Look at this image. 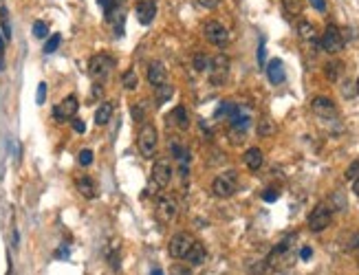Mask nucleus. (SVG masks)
Listing matches in <instances>:
<instances>
[{
	"label": "nucleus",
	"mask_w": 359,
	"mask_h": 275,
	"mask_svg": "<svg viewBox=\"0 0 359 275\" xmlns=\"http://www.w3.org/2000/svg\"><path fill=\"white\" fill-rule=\"evenodd\" d=\"M236 190H238V174H236L234 170H227V172H223V174H218L212 183V192H214V196H218V198L234 196Z\"/></svg>",
	"instance_id": "obj_1"
},
{
	"label": "nucleus",
	"mask_w": 359,
	"mask_h": 275,
	"mask_svg": "<svg viewBox=\"0 0 359 275\" xmlns=\"http://www.w3.org/2000/svg\"><path fill=\"white\" fill-rule=\"evenodd\" d=\"M115 69V60L106 53H97L89 62V73L93 79H106Z\"/></svg>",
	"instance_id": "obj_2"
},
{
	"label": "nucleus",
	"mask_w": 359,
	"mask_h": 275,
	"mask_svg": "<svg viewBox=\"0 0 359 275\" xmlns=\"http://www.w3.org/2000/svg\"><path fill=\"white\" fill-rule=\"evenodd\" d=\"M157 128L152 124H143L141 130H139V139H137V145H139V152L141 156H146V159H150L152 154H155L157 150Z\"/></svg>",
	"instance_id": "obj_3"
},
{
	"label": "nucleus",
	"mask_w": 359,
	"mask_h": 275,
	"mask_svg": "<svg viewBox=\"0 0 359 275\" xmlns=\"http://www.w3.org/2000/svg\"><path fill=\"white\" fill-rule=\"evenodd\" d=\"M203 35L207 42L216 44V47H225L229 40V31L225 24H220L218 20H209V22L203 24Z\"/></svg>",
	"instance_id": "obj_4"
},
{
	"label": "nucleus",
	"mask_w": 359,
	"mask_h": 275,
	"mask_svg": "<svg viewBox=\"0 0 359 275\" xmlns=\"http://www.w3.org/2000/svg\"><path fill=\"white\" fill-rule=\"evenodd\" d=\"M179 213V203L170 196H163L157 201V207H155V216L161 225H170V222L177 218Z\"/></svg>",
	"instance_id": "obj_5"
},
{
	"label": "nucleus",
	"mask_w": 359,
	"mask_h": 275,
	"mask_svg": "<svg viewBox=\"0 0 359 275\" xmlns=\"http://www.w3.org/2000/svg\"><path fill=\"white\" fill-rule=\"evenodd\" d=\"M172 172H174V167H172L170 159H159L155 165H152V183H155L159 190H163V187L170 185Z\"/></svg>",
	"instance_id": "obj_6"
},
{
	"label": "nucleus",
	"mask_w": 359,
	"mask_h": 275,
	"mask_svg": "<svg viewBox=\"0 0 359 275\" xmlns=\"http://www.w3.org/2000/svg\"><path fill=\"white\" fill-rule=\"evenodd\" d=\"M227 77H229V58L220 53L212 60V66H209V81H212L214 86H220V84H225Z\"/></svg>",
	"instance_id": "obj_7"
},
{
	"label": "nucleus",
	"mask_w": 359,
	"mask_h": 275,
	"mask_svg": "<svg viewBox=\"0 0 359 275\" xmlns=\"http://www.w3.org/2000/svg\"><path fill=\"white\" fill-rule=\"evenodd\" d=\"M331 220H333L331 207L317 205L315 209L309 213V229H311V231H315V233H320V231H324V229L331 225Z\"/></svg>",
	"instance_id": "obj_8"
},
{
	"label": "nucleus",
	"mask_w": 359,
	"mask_h": 275,
	"mask_svg": "<svg viewBox=\"0 0 359 275\" xmlns=\"http://www.w3.org/2000/svg\"><path fill=\"white\" fill-rule=\"evenodd\" d=\"M78 108H80L78 97H75V95H69V97H64V99L53 108V119L60 121V124H62V121L73 119L75 113H78Z\"/></svg>",
	"instance_id": "obj_9"
},
{
	"label": "nucleus",
	"mask_w": 359,
	"mask_h": 275,
	"mask_svg": "<svg viewBox=\"0 0 359 275\" xmlns=\"http://www.w3.org/2000/svg\"><path fill=\"white\" fill-rule=\"evenodd\" d=\"M192 244H194V238L189 236V233L181 231V233H177V236H172V238H170L168 251H170V256H172V258H185V256H187V251L192 249Z\"/></svg>",
	"instance_id": "obj_10"
},
{
	"label": "nucleus",
	"mask_w": 359,
	"mask_h": 275,
	"mask_svg": "<svg viewBox=\"0 0 359 275\" xmlns=\"http://www.w3.org/2000/svg\"><path fill=\"white\" fill-rule=\"evenodd\" d=\"M320 44H322V49H324L326 53H340V51L344 49V38H342L340 29L333 27V24H328L324 35H322V40H320Z\"/></svg>",
	"instance_id": "obj_11"
},
{
	"label": "nucleus",
	"mask_w": 359,
	"mask_h": 275,
	"mask_svg": "<svg viewBox=\"0 0 359 275\" xmlns=\"http://www.w3.org/2000/svg\"><path fill=\"white\" fill-rule=\"evenodd\" d=\"M311 108L320 119H335L337 117L335 104H333V99H328V97H315L311 104Z\"/></svg>",
	"instance_id": "obj_12"
},
{
	"label": "nucleus",
	"mask_w": 359,
	"mask_h": 275,
	"mask_svg": "<svg viewBox=\"0 0 359 275\" xmlns=\"http://www.w3.org/2000/svg\"><path fill=\"white\" fill-rule=\"evenodd\" d=\"M148 81H150L152 88H159V86H163L168 81V70L166 66L161 62H150L148 66Z\"/></svg>",
	"instance_id": "obj_13"
},
{
	"label": "nucleus",
	"mask_w": 359,
	"mask_h": 275,
	"mask_svg": "<svg viewBox=\"0 0 359 275\" xmlns=\"http://www.w3.org/2000/svg\"><path fill=\"white\" fill-rule=\"evenodd\" d=\"M168 124L177 126L179 130H187L189 128V113H187L185 106H177V108L170 113V117H168Z\"/></svg>",
	"instance_id": "obj_14"
},
{
	"label": "nucleus",
	"mask_w": 359,
	"mask_h": 275,
	"mask_svg": "<svg viewBox=\"0 0 359 275\" xmlns=\"http://www.w3.org/2000/svg\"><path fill=\"white\" fill-rule=\"evenodd\" d=\"M135 13L141 24H152V20L157 18V4L155 2H137Z\"/></svg>",
	"instance_id": "obj_15"
},
{
	"label": "nucleus",
	"mask_w": 359,
	"mask_h": 275,
	"mask_svg": "<svg viewBox=\"0 0 359 275\" xmlns=\"http://www.w3.org/2000/svg\"><path fill=\"white\" fill-rule=\"evenodd\" d=\"M185 260H187V264L189 267H201V264L207 260V251H205V247L201 242H196L194 240V244H192V249L187 251V256H185Z\"/></svg>",
	"instance_id": "obj_16"
},
{
	"label": "nucleus",
	"mask_w": 359,
	"mask_h": 275,
	"mask_svg": "<svg viewBox=\"0 0 359 275\" xmlns=\"http://www.w3.org/2000/svg\"><path fill=\"white\" fill-rule=\"evenodd\" d=\"M267 77L275 86L284 81V64H282V60H271V62L267 64Z\"/></svg>",
	"instance_id": "obj_17"
},
{
	"label": "nucleus",
	"mask_w": 359,
	"mask_h": 275,
	"mask_svg": "<svg viewBox=\"0 0 359 275\" xmlns=\"http://www.w3.org/2000/svg\"><path fill=\"white\" fill-rule=\"evenodd\" d=\"M245 165L249 167V170H260L263 167V161H265V156H263V150L260 147H249L247 152H245Z\"/></svg>",
	"instance_id": "obj_18"
},
{
	"label": "nucleus",
	"mask_w": 359,
	"mask_h": 275,
	"mask_svg": "<svg viewBox=\"0 0 359 275\" xmlns=\"http://www.w3.org/2000/svg\"><path fill=\"white\" fill-rule=\"evenodd\" d=\"M75 187H78V192L84 198H95L97 196V185H95V181L90 176H82L75 181Z\"/></svg>",
	"instance_id": "obj_19"
},
{
	"label": "nucleus",
	"mask_w": 359,
	"mask_h": 275,
	"mask_svg": "<svg viewBox=\"0 0 359 275\" xmlns=\"http://www.w3.org/2000/svg\"><path fill=\"white\" fill-rule=\"evenodd\" d=\"M297 35H300L302 40H306V42H313V40L317 38V31H315V27H313V22L300 20V22H297Z\"/></svg>",
	"instance_id": "obj_20"
},
{
	"label": "nucleus",
	"mask_w": 359,
	"mask_h": 275,
	"mask_svg": "<svg viewBox=\"0 0 359 275\" xmlns=\"http://www.w3.org/2000/svg\"><path fill=\"white\" fill-rule=\"evenodd\" d=\"M112 119V104H99V108L95 110V124L97 126H106Z\"/></svg>",
	"instance_id": "obj_21"
},
{
	"label": "nucleus",
	"mask_w": 359,
	"mask_h": 275,
	"mask_svg": "<svg viewBox=\"0 0 359 275\" xmlns=\"http://www.w3.org/2000/svg\"><path fill=\"white\" fill-rule=\"evenodd\" d=\"M155 99H157V106H163L166 101H170L172 97V93H174V88H172V84H163V86H159V88H155Z\"/></svg>",
	"instance_id": "obj_22"
},
{
	"label": "nucleus",
	"mask_w": 359,
	"mask_h": 275,
	"mask_svg": "<svg viewBox=\"0 0 359 275\" xmlns=\"http://www.w3.org/2000/svg\"><path fill=\"white\" fill-rule=\"evenodd\" d=\"M0 27H2V33L4 40H11V20H9V11L7 7H0Z\"/></svg>",
	"instance_id": "obj_23"
},
{
	"label": "nucleus",
	"mask_w": 359,
	"mask_h": 275,
	"mask_svg": "<svg viewBox=\"0 0 359 275\" xmlns=\"http://www.w3.org/2000/svg\"><path fill=\"white\" fill-rule=\"evenodd\" d=\"M121 84H124L126 90H135L137 86H139V77H137V73L130 69V70H126V73L121 75Z\"/></svg>",
	"instance_id": "obj_24"
},
{
	"label": "nucleus",
	"mask_w": 359,
	"mask_h": 275,
	"mask_svg": "<svg viewBox=\"0 0 359 275\" xmlns=\"http://www.w3.org/2000/svg\"><path fill=\"white\" fill-rule=\"evenodd\" d=\"M192 66L198 70V73H205V70H209V66H212V60H209L207 55H203V53H196L194 55V60H192Z\"/></svg>",
	"instance_id": "obj_25"
},
{
	"label": "nucleus",
	"mask_w": 359,
	"mask_h": 275,
	"mask_svg": "<svg viewBox=\"0 0 359 275\" xmlns=\"http://www.w3.org/2000/svg\"><path fill=\"white\" fill-rule=\"evenodd\" d=\"M282 7H284L286 13H291V16H297V13H302V0H282Z\"/></svg>",
	"instance_id": "obj_26"
},
{
	"label": "nucleus",
	"mask_w": 359,
	"mask_h": 275,
	"mask_svg": "<svg viewBox=\"0 0 359 275\" xmlns=\"http://www.w3.org/2000/svg\"><path fill=\"white\" fill-rule=\"evenodd\" d=\"M275 132V124L271 119H260L258 124V135L260 137H271Z\"/></svg>",
	"instance_id": "obj_27"
},
{
	"label": "nucleus",
	"mask_w": 359,
	"mask_h": 275,
	"mask_svg": "<svg viewBox=\"0 0 359 275\" xmlns=\"http://www.w3.org/2000/svg\"><path fill=\"white\" fill-rule=\"evenodd\" d=\"M60 42H62V35L53 33V35H51V38L47 40V44H44V53H47V55L55 53V51H58V47H60Z\"/></svg>",
	"instance_id": "obj_28"
},
{
	"label": "nucleus",
	"mask_w": 359,
	"mask_h": 275,
	"mask_svg": "<svg viewBox=\"0 0 359 275\" xmlns=\"http://www.w3.org/2000/svg\"><path fill=\"white\" fill-rule=\"evenodd\" d=\"M340 73H342V62H328L326 64V77L331 81H335L340 77Z\"/></svg>",
	"instance_id": "obj_29"
},
{
	"label": "nucleus",
	"mask_w": 359,
	"mask_h": 275,
	"mask_svg": "<svg viewBox=\"0 0 359 275\" xmlns=\"http://www.w3.org/2000/svg\"><path fill=\"white\" fill-rule=\"evenodd\" d=\"M33 35H35V38H47V35H49L47 22H42V20H35V22H33Z\"/></svg>",
	"instance_id": "obj_30"
},
{
	"label": "nucleus",
	"mask_w": 359,
	"mask_h": 275,
	"mask_svg": "<svg viewBox=\"0 0 359 275\" xmlns=\"http://www.w3.org/2000/svg\"><path fill=\"white\" fill-rule=\"evenodd\" d=\"M132 117H135V121H139V124H143V119H146V104H137V106H132Z\"/></svg>",
	"instance_id": "obj_31"
},
{
	"label": "nucleus",
	"mask_w": 359,
	"mask_h": 275,
	"mask_svg": "<svg viewBox=\"0 0 359 275\" xmlns=\"http://www.w3.org/2000/svg\"><path fill=\"white\" fill-rule=\"evenodd\" d=\"M44 101H47V84H44V81H40V84H38V93H35V104L42 106Z\"/></svg>",
	"instance_id": "obj_32"
},
{
	"label": "nucleus",
	"mask_w": 359,
	"mask_h": 275,
	"mask_svg": "<svg viewBox=\"0 0 359 275\" xmlns=\"http://www.w3.org/2000/svg\"><path fill=\"white\" fill-rule=\"evenodd\" d=\"M78 161H80V165L89 167L90 163H93V150H82L80 156H78Z\"/></svg>",
	"instance_id": "obj_33"
},
{
	"label": "nucleus",
	"mask_w": 359,
	"mask_h": 275,
	"mask_svg": "<svg viewBox=\"0 0 359 275\" xmlns=\"http://www.w3.org/2000/svg\"><path fill=\"white\" fill-rule=\"evenodd\" d=\"M346 178H348V181H357V178H359V161H353L351 165H348Z\"/></svg>",
	"instance_id": "obj_34"
},
{
	"label": "nucleus",
	"mask_w": 359,
	"mask_h": 275,
	"mask_svg": "<svg viewBox=\"0 0 359 275\" xmlns=\"http://www.w3.org/2000/svg\"><path fill=\"white\" fill-rule=\"evenodd\" d=\"M97 2H99V7L106 11V18H108L110 13L115 11V7H117V4H115V0H97Z\"/></svg>",
	"instance_id": "obj_35"
},
{
	"label": "nucleus",
	"mask_w": 359,
	"mask_h": 275,
	"mask_svg": "<svg viewBox=\"0 0 359 275\" xmlns=\"http://www.w3.org/2000/svg\"><path fill=\"white\" fill-rule=\"evenodd\" d=\"M170 275H192L185 264H172L170 267Z\"/></svg>",
	"instance_id": "obj_36"
},
{
	"label": "nucleus",
	"mask_w": 359,
	"mask_h": 275,
	"mask_svg": "<svg viewBox=\"0 0 359 275\" xmlns=\"http://www.w3.org/2000/svg\"><path fill=\"white\" fill-rule=\"evenodd\" d=\"M278 196H280L278 190H273V187H269L267 192H263V198H265L267 203H275V201H278Z\"/></svg>",
	"instance_id": "obj_37"
},
{
	"label": "nucleus",
	"mask_w": 359,
	"mask_h": 275,
	"mask_svg": "<svg viewBox=\"0 0 359 275\" xmlns=\"http://www.w3.org/2000/svg\"><path fill=\"white\" fill-rule=\"evenodd\" d=\"M245 141V130H236V128H232V143H243Z\"/></svg>",
	"instance_id": "obj_38"
},
{
	"label": "nucleus",
	"mask_w": 359,
	"mask_h": 275,
	"mask_svg": "<svg viewBox=\"0 0 359 275\" xmlns=\"http://www.w3.org/2000/svg\"><path fill=\"white\" fill-rule=\"evenodd\" d=\"M311 7L317 9V11H326V0H309Z\"/></svg>",
	"instance_id": "obj_39"
},
{
	"label": "nucleus",
	"mask_w": 359,
	"mask_h": 275,
	"mask_svg": "<svg viewBox=\"0 0 359 275\" xmlns=\"http://www.w3.org/2000/svg\"><path fill=\"white\" fill-rule=\"evenodd\" d=\"M73 130L80 132V135H84V132H86V124L82 119H73Z\"/></svg>",
	"instance_id": "obj_40"
},
{
	"label": "nucleus",
	"mask_w": 359,
	"mask_h": 275,
	"mask_svg": "<svg viewBox=\"0 0 359 275\" xmlns=\"http://www.w3.org/2000/svg\"><path fill=\"white\" fill-rule=\"evenodd\" d=\"M218 2L220 0H198V4L205 9H214V7H218Z\"/></svg>",
	"instance_id": "obj_41"
},
{
	"label": "nucleus",
	"mask_w": 359,
	"mask_h": 275,
	"mask_svg": "<svg viewBox=\"0 0 359 275\" xmlns=\"http://www.w3.org/2000/svg\"><path fill=\"white\" fill-rule=\"evenodd\" d=\"M313 256V249L311 247H302L300 249V260H311Z\"/></svg>",
	"instance_id": "obj_42"
},
{
	"label": "nucleus",
	"mask_w": 359,
	"mask_h": 275,
	"mask_svg": "<svg viewBox=\"0 0 359 275\" xmlns=\"http://www.w3.org/2000/svg\"><path fill=\"white\" fill-rule=\"evenodd\" d=\"M258 62L265 64V40H260V47H258Z\"/></svg>",
	"instance_id": "obj_43"
},
{
	"label": "nucleus",
	"mask_w": 359,
	"mask_h": 275,
	"mask_svg": "<svg viewBox=\"0 0 359 275\" xmlns=\"http://www.w3.org/2000/svg\"><path fill=\"white\" fill-rule=\"evenodd\" d=\"M55 258H69V249H60V251H55Z\"/></svg>",
	"instance_id": "obj_44"
},
{
	"label": "nucleus",
	"mask_w": 359,
	"mask_h": 275,
	"mask_svg": "<svg viewBox=\"0 0 359 275\" xmlns=\"http://www.w3.org/2000/svg\"><path fill=\"white\" fill-rule=\"evenodd\" d=\"M359 247V233H355V238L351 240V244H348V249H357Z\"/></svg>",
	"instance_id": "obj_45"
},
{
	"label": "nucleus",
	"mask_w": 359,
	"mask_h": 275,
	"mask_svg": "<svg viewBox=\"0 0 359 275\" xmlns=\"http://www.w3.org/2000/svg\"><path fill=\"white\" fill-rule=\"evenodd\" d=\"M0 55H4V42H2V35H0Z\"/></svg>",
	"instance_id": "obj_46"
},
{
	"label": "nucleus",
	"mask_w": 359,
	"mask_h": 275,
	"mask_svg": "<svg viewBox=\"0 0 359 275\" xmlns=\"http://www.w3.org/2000/svg\"><path fill=\"white\" fill-rule=\"evenodd\" d=\"M353 190H355V194L359 196V178H357V181H355V185H353Z\"/></svg>",
	"instance_id": "obj_47"
},
{
	"label": "nucleus",
	"mask_w": 359,
	"mask_h": 275,
	"mask_svg": "<svg viewBox=\"0 0 359 275\" xmlns=\"http://www.w3.org/2000/svg\"><path fill=\"white\" fill-rule=\"evenodd\" d=\"M4 69V55H0V70Z\"/></svg>",
	"instance_id": "obj_48"
},
{
	"label": "nucleus",
	"mask_w": 359,
	"mask_h": 275,
	"mask_svg": "<svg viewBox=\"0 0 359 275\" xmlns=\"http://www.w3.org/2000/svg\"><path fill=\"white\" fill-rule=\"evenodd\" d=\"M150 275H163V271H161V269H155V271H152Z\"/></svg>",
	"instance_id": "obj_49"
},
{
	"label": "nucleus",
	"mask_w": 359,
	"mask_h": 275,
	"mask_svg": "<svg viewBox=\"0 0 359 275\" xmlns=\"http://www.w3.org/2000/svg\"><path fill=\"white\" fill-rule=\"evenodd\" d=\"M124 2H126V0H115V4H124Z\"/></svg>",
	"instance_id": "obj_50"
},
{
	"label": "nucleus",
	"mask_w": 359,
	"mask_h": 275,
	"mask_svg": "<svg viewBox=\"0 0 359 275\" xmlns=\"http://www.w3.org/2000/svg\"><path fill=\"white\" fill-rule=\"evenodd\" d=\"M139 2H157V0H139Z\"/></svg>",
	"instance_id": "obj_51"
},
{
	"label": "nucleus",
	"mask_w": 359,
	"mask_h": 275,
	"mask_svg": "<svg viewBox=\"0 0 359 275\" xmlns=\"http://www.w3.org/2000/svg\"><path fill=\"white\" fill-rule=\"evenodd\" d=\"M357 93H359V79H357Z\"/></svg>",
	"instance_id": "obj_52"
}]
</instances>
